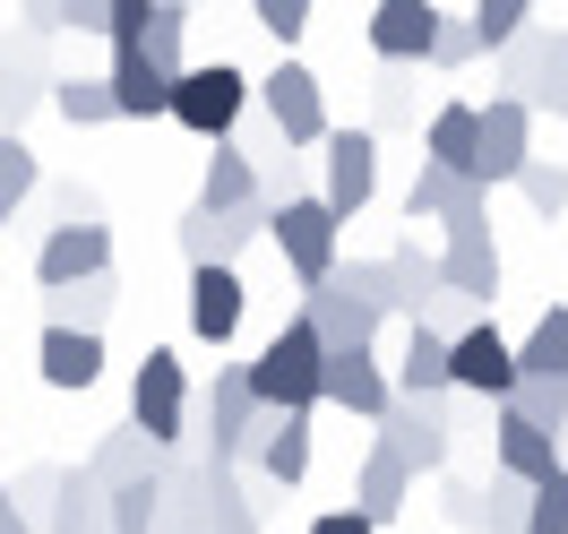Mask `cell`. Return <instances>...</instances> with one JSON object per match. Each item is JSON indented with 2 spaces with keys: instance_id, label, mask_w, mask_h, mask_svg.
<instances>
[{
  "instance_id": "cell-47",
  "label": "cell",
  "mask_w": 568,
  "mask_h": 534,
  "mask_svg": "<svg viewBox=\"0 0 568 534\" xmlns=\"http://www.w3.org/2000/svg\"><path fill=\"white\" fill-rule=\"evenodd\" d=\"M483 43H474V18H439V43H430V70H465Z\"/></svg>"
},
{
  "instance_id": "cell-46",
  "label": "cell",
  "mask_w": 568,
  "mask_h": 534,
  "mask_svg": "<svg viewBox=\"0 0 568 534\" xmlns=\"http://www.w3.org/2000/svg\"><path fill=\"white\" fill-rule=\"evenodd\" d=\"M517 190H526L534 215H560V208H568V164H542V155H534L526 173H517Z\"/></svg>"
},
{
  "instance_id": "cell-26",
  "label": "cell",
  "mask_w": 568,
  "mask_h": 534,
  "mask_svg": "<svg viewBox=\"0 0 568 534\" xmlns=\"http://www.w3.org/2000/svg\"><path fill=\"white\" fill-rule=\"evenodd\" d=\"M104 492H130V483H155L164 474V449H146V431H104L95 457H78Z\"/></svg>"
},
{
  "instance_id": "cell-42",
  "label": "cell",
  "mask_w": 568,
  "mask_h": 534,
  "mask_svg": "<svg viewBox=\"0 0 568 534\" xmlns=\"http://www.w3.org/2000/svg\"><path fill=\"white\" fill-rule=\"evenodd\" d=\"M526 27H534V0H483V9H474V43H483V52H508Z\"/></svg>"
},
{
  "instance_id": "cell-9",
  "label": "cell",
  "mask_w": 568,
  "mask_h": 534,
  "mask_svg": "<svg viewBox=\"0 0 568 534\" xmlns=\"http://www.w3.org/2000/svg\"><path fill=\"white\" fill-rule=\"evenodd\" d=\"M267 233H276V250H284V268H293V285H302V293H320L327 276H336V233H345V224L327 215L320 190H311V199H293Z\"/></svg>"
},
{
  "instance_id": "cell-1",
  "label": "cell",
  "mask_w": 568,
  "mask_h": 534,
  "mask_svg": "<svg viewBox=\"0 0 568 534\" xmlns=\"http://www.w3.org/2000/svg\"><path fill=\"white\" fill-rule=\"evenodd\" d=\"M164 534H258V500L242 492V474L173 449L164 457Z\"/></svg>"
},
{
  "instance_id": "cell-28",
  "label": "cell",
  "mask_w": 568,
  "mask_h": 534,
  "mask_svg": "<svg viewBox=\"0 0 568 534\" xmlns=\"http://www.w3.org/2000/svg\"><path fill=\"white\" fill-rule=\"evenodd\" d=\"M258 474H267V483H284V492H293V483H311V414H267V431H258Z\"/></svg>"
},
{
  "instance_id": "cell-44",
  "label": "cell",
  "mask_w": 568,
  "mask_h": 534,
  "mask_svg": "<svg viewBox=\"0 0 568 534\" xmlns=\"http://www.w3.org/2000/svg\"><path fill=\"white\" fill-rule=\"evenodd\" d=\"M526 534H568V465L526 492Z\"/></svg>"
},
{
  "instance_id": "cell-19",
  "label": "cell",
  "mask_w": 568,
  "mask_h": 534,
  "mask_svg": "<svg viewBox=\"0 0 568 534\" xmlns=\"http://www.w3.org/2000/svg\"><path fill=\"white\" fill-rule=\"evenodd\" d=\"M405 215H414V224H448V233H474V224L491 215V199H483L474 181L439 173V164H414V190H405Z\"/></svg>"
},
{
  "instance_id": "cell-20",
  "label": "cell",
  "mask_w": 568,
  "mask_h": 534,
  "mask_svg": "<svg viewBox=\"0 0 568 534\" xmlns=\"http://www.w3.org/2000/svg\"><path fill=\"white\" fill-rule=\"evenodd\" d=\"M36 104H52V70H43V43L18 27V36H0V130L18 139V121Z\"/></svg>"
},
{
  "instance_id": "cell-12",
  "label": "cell",
  "mask_w": 568,
  "mask_h": 534,
  "mask_svg": "<svg viewBox=\"0 0 568 534\" xmlns=\"http://www.w3.org/2000/svg\"><path fill=\"white\" fill-rule=\"evenodd\" d=\"M448 380H457V396H491V405H508L526 371H517V345H508L491 320H474L457 345H448Z\"/></svg>"
},
{
  "instance_id": "cell-3",
  "label": "cell",
  "mask_w": 568,
  "mask_h": 534,
  "mask_svg": "<svg viewBox=\"0 0 568 534\" xmlns=\"http://www.w3.org/2000/svg\"><path fill=\"white\" fill-rule=\"evenodd\" d=\"M258 431H267V414H258V396H250V371L242 362H215V380L199 389V457L224 465V474H242V465L258 457Z\"/></svg>"
},
{
  "instance_id": "cell-36",
  "label": "cell",
  "mask_w": 568,
  "mask_h": 534,
  "mask_svg": "<svg viewBox=\"0 0 568 534\" xmlns=\"http://www.w3.org/2000/svg\"><path fill=\"white\" fill-rule=\"evenodd\" d=\"M250 164H258V208H267V224H276L284 208H293V199H311V190H302V155H293V147H250Z\"/></svg>"
},
{
  "instance_id": "cell-6",
  "label": "cell",
  "mask_w": 568,
  "mask_h": 534,
  "mask_svg": "<svg viewBox=\"0 0 568 534\" xmlns=\"http://www.w3.org/2000/svg\"><path fill=\"white\" fill-rule=\"evenodd\" d=\"M379 449H388L414 483L439 474V465L457 457V414H448V396H423V405H414V396H396L388 414H379Z\"/></svg>"
},
{
  "instance_id": "cell-8",
  "label": "cell",
  "mask_w": 568,
  "mask_h": 534,
  "mask_svg": "<svg viewBox=\"0 0 568 534\" xmlns=\"http://www.w3.org/2000/svg\"><path fill=\"white\" fill-rule=\"evenodd\" d=\"M258 104H267V121H276V139L302 155V147H327V87H320V70L311 61H276V70L258 78Z\"/></svg>"
},
{
  "instance_id": "cell-17",
  "label": "cell",
  "mask_w": 568,
  "mask_h": 534,
  "mask_svg": "<svg viewBox=\"0 0 568 534\" xmlns=\"http://www.w3.org/2000/svg\"><path fill=\"white\" fill-rule=\"evenodd\" d=\"M439 293H457V302H474V311H491V302H499V242H491V224L439 242Z\"/></svg>"
},
{
  "instance_id": "cell-31",
  "label": "cell",
  "mask_w": 568,
  "mask_h": 534,
  "mask_svg": "<svg viewBox=\"0 0 568 534\" xmlns=\"http://www.w3.org/2000/svg\"><path fill=\"white\" fill-rule=\"evenodd\" d=\"M43 534H112V492L87 465H61V500H52V526Z\"/></svg>"
},
{
  "instance_id": "cell-35",
  "label": "cell",
  "mask_w": 568,
  "mask_h": 534,
  "mask_svg": "<svg viewBox=\"0 0 568 534\" xmlns=\"http://www.w3.org/2000/svg\"><path fill=\"white\" fill-rule=\"evenodd\" d=\"M388 285H396V311H414V320H423L430 293H439V250L396 242V250H388Z\"/></svg>"
},
{
  "instance_id": "cell-15",
  "label": "cell",
  "mask_w": 568,
  "mask_h": 534,
  "mask_svg": "<svg viewBox=\"0 0 568 534\" xmlns=\"http://www.w3.org/2000/svg\"><path fill=\"white\" fill-rule=\"evenodd\" d=\"M320 405H336V414H354V423L379 431V414L396 405V380L379 371V354H327V371H320Z\"/></svg>"
},
{
  "instance_id": "cell-41",
  "label": "cell",
  "mask_w": 568,
  "mask_h": 534,
  "mask_svg": "<svg viewBox=\"0 0 568 534\" xmlns=\"http://www.w3.org/2000/svg\"><path fill=\"white\" fill-rule=\"evenodd\" d=\"M112 534H164V474L112 492Z\"/></svg>"
},
{
  "instance_id": "cell-13",
  "label": "cell",
  "mask_w": 568,
  "mask_h": 534,
  "mask_svg": "<svg viewBox=\"0 0 568 534\" xmlns=\"http://www.w3.org/2000/svg\"><path fill=\"white\" fill-rule=\"evenodd\" d=\"M302 320H311V336H320L327 354H371V345H379V328H388V311L327 276L320 293H302Z\"/></svg>"
},
{
  "instance_id": "cell-51",
  "label": "cell",
  "mask_w": 568,
  "mask_h": 534,
  "mask_svg": "<svg viewBox=\"0 0 568 534\" xmlns=\"http://www.w3.org/2000/svg\"><path fill=\"white\" fill-rule=\"evenodd\" d=\"M311 534H379L362 508H327V517H311Z\"/></svg>"
},
{
  "instance_id": "cell-39",
  "label": "cell",
  "mask_w": 568,
  "mask_h": 534,
  "mask_svg": "<svg viewBox=\"0 0 568 534\" xmlns=\"http://www.w3.org/2000/svg\"><path fill=\"white\" fill-rule=\"evenodd\" d=\"M181 36H190V9H181V0H155V9H146V43H139V52L164 78H181V70H190V61H181Z\"/></svg>"
},
{
  "instance_id": "cell-5",
  "label": "cell",
  "mask_w": 568,
  "mask_h": 534,
  "mask_svg": "<svg viewBox=\"0 0 568 534\" xmlns=\"http://www.w3.org/2000/svg\"><path fill=\"white\" fill-rule=\"evenodd\" d=\"M242 112H250V78L233 70V61H199V70H181V78H173V121L190 130V139L224 147Z\"/></svg>"
},
{
  "instance_id": "cell-30",
  "label": "cell",
  "mask_w": 568,
  "mask_h": 534,
  "mask_svg": "<svg viewBox=\"0 0 568 534\" xmlns=\"http://www.w3.org/2000/svg\"><path fill=\"white\" fill-rule=\"evenodd\" d=\"M448 508L465 534H526V483H508V474H491L483 492H457Z\"/></svg>"
},
{
  "instance_id": "cell-27",
  "label": "cell",
  "mask_w": 568,
  "mask_h": 534,
  "mask_svg": "<svg viewBox=\"0 0 568 534\" xmlns=\"http://www.w3.org/2000/svg\"><path fill=\"white\" fill-rule=\"evenodd\" d=\"M474 139H483V104H439L423 121V164H439V173H474Z\"/></svg>"
},
{
  "instance_id": "cell-40",
  "label": "cell",
  "mask_w": 568,
  "mask_h": 534,
  "mask_svg": "<svg viewBox=\"0 0 568 534\" xmlns=\"http://www.w3.org/2000/svg\"><path fill=\"white\" fill-rule=\"evenodd\" d=\"M52 112L78 121V130H95V121H112V87L104 78H52Z\"/></svg>"
},
{
  "instance_id": "cell-11",
  "label": "cell",
  "mask_w": 568,
  "mask_h": 534,
  "mask_svg": "<svg viewBox=\"0 0 568 534\" xmlns=\"http://www.w3.org/2000/svg\"><path fill=\"white\" fill-rule=\"evenodd\" d=\"M534 164V112L526 104H508V95H491V104H483V139H474V190H483V199H491L499 181H517Z\"/></svg>"
},
{
  "instance_id": "cell-34",
  "label": "cell",
  "mask_w": 568,
  "mask_h": 534,
  "mask_svg": "<svg viewBox=\"0 0 568 534\" xmlns=\"http://www.w3.org/2000/svg\"><path fill=\"white\" fill-rule=\"evenodd\" d=\"M517 371H526V380H568V302H551V311L517 336Z\"/></svg>"
},
{
  "instance_id": "cell-18",
  "label": "cell",
  "mask_w": 568,
  "mask_h": 534,
  "mask_svg": "<svg viewBox=\"0 0 568 534\" xmlns=\"http://www.w3.org/2000/svg\"><path fill=\"white\" fill-rule=\"evenodd\" d=\"M242 311H250L242 268H190V336H199V345H233V336H242Z\"/></svg>"
},
{
  "instance_id": "cell-24",
  "label": "cell",
  "mask_w": 568,
  "mask_h": 534,
  "mask_svg": "<svg viewBox=\"0 0 568 534\" xmlns=\"http://www.w3.org/2000/svg\"><path fill=\"white\" fill-rule=\"evenodd\" d=\"M190 208H199V215H242V208H258V164H250V147H233V139L215 147Z\"/></svg>"
},
{
  "instance_id": "cell-43",
  "label": "cell",
  "mask_w": 568,
  "mask_h": 534,
  "mask_svg": "<svg viewBox=\"0 0 568 534\" xmlns=\"http://www.w3.org/2000/svg\"><path fill=\"white\" fill-rule=\"evenodd\" d=\"M52 500H61V465H27V474H18V483H9V508H18V517H27V526H52Z\"/></svg>"
},
{
  "instance_id": "cell-38",
  "label": "cell",
  "mask_w": 568,
  "mask_h": 534,
  "mask_svg": "<svg viewBox=\"0 0 568 534\" xmlns=\"http://www.w3.org/2000/svg\"><path fill=\"white\" fill-rule=\"evenodd\" d=\"M36 190H43V164H36V147H27V139H9V130H0V224H9V215L27 208Z\"/></svg>"
},
{
  "instance_id": "cell-16",
  "label": "cell",
  "mask_w": 568,
  "mask_h": 534,
  "mask_svg": "<svg viewBox=\"0 0 568 534\" xmlns=\"http://www.w3.org/2000/svg\"><path fill=\"white\" fill-rule=\"evenodd\" d=\"M362 36H371V52H379L388 70H423L430 43H439V9H430V0H379Z\"/></svg>"
},
{
  "instance_id": "cell-48",
  "label": "cell",
  "mask_w": 568,
  "mask_h": 534,
  "mask_svg": "<svg viewBox=\"0 0 568 534\" xmlns=\"http://www.w3.org/2000/svg\"><path fill=\"white\" fill-rule=\"evenodd\" d=\"M146 9H155V0H112V9H104L112 52H139V43H146Z\"/></svg>"
},
{
  "instance_id": "cell-49",
  "label": "cell",
  "mask_w": 568,
  "mask_h": 534,
  "mask_svg": "<svg viewBox=\"0 0 568 534\" xmlns=\"http://www.w3.org/2000/svg\"><path fill=\"white\" fill-rule=\"evenodd\" d=\"M388 121H414V70H388V87H379V130Z\"/></svg>"
},
{
  "instance_id": "cell-37",
  "label": "cell",
  "mask_w": 568,
  "mask_h": 534,
  "mask_svg": "<svg viewBox=\"0 0 568 534\" xmlns=\"http://www.w3.org/2000/svg\"><path fill=\"white\" fill-rule=\"evenodd\" d=\"M499 414H517V423H534V431L560 440L568 431V380H517V396H508Z\"/></svg>"
},
{
  "instance_id": "cell-22",
  "label": "cell",
  "mask_w": 568,
  "mask_h": 534,
  "mask_svg": "<svg viewBox=\"0 0 568 534\" xmlns=\"http://www.w3.org/2000/svg\"><path fill=\"white\" fill-rule=\"evenodd\" d=\"M491 474H508V483H551L560 474V440L551 431H534V423H517V414H499V431H491Z\"/></svg>"
},
{
  "instance_id": "cell-32",
  "label": "cell",
  "mask_w": 568,
  "mask_h": 534,
  "mask_svg": "<svg viewBox=\"0 0 568 534\" xmlns=\"http://www.w3.org/2000/svg\"><path fill=\"white\" fill-rule=\"evenodd\" d=\"M388 380H396V396H414V405H423V396H457V380H448V336H439V328H414V336H405V362H396Z\"/></svg>"
},
{
  "instance_id": "cell-21",
  "label": "cell",
  "mask_w": 568,
  "mask_h": 534,
  "mask_svg": "<svg viewBox=\"0 0 568 534\" xmlns=\"http://www.w3.org/2000/svg\"><path fill=\"white\" fill-rule=\"evenodd\" d=\"M267 233V208H242V215H181V259L190 268H242V250Z\"/></svg>"
},
{
  "instance_id": "cell-14",
  "label": "cell",
  "mask_w": 568,
  "mask_h": 534,
  "mask_svg": "<svg viewBox=\"0 0 568 534\" xmlns=\"http://www.w3.org/2000/svg\"><path fill=\"white\" fill-rule=\"evenodd\" d=\"M87 276H112V224H52L36 242V285L70 293Z\"/></svg>"
},
{
  "instance_id": "cell-7",
  "label": "cell",
  "mask_w": 568,
  "mask_h": 534,
  "mask_svg": "<svg viewBox=\"0 0 568 534\" xmlns=\"http://www.w3.org/2000/svg\"><path fill=\"white\" fill-rule=\"evenodd\" d=\"M499 78H508V104L568 112V27H526L499 52Z\"/></svg>"
},
{
  "instance_id": "cell-10",
  "label": "cell",
  "mask_w": 568,
  "mask_h": 534,
  "mask_svg": "<svg viewBox=\"0 0 568 534\" xmlns=\"http://www.w3.org/2000/svg\"><path fill=\"white\" fill-rule=\"evenodd\" d=\"M320 199L327 215L345 224L379 199V130H327V155H320Z\"/></svg>"
},
{
  "instance_id": "cell-25",
  "label": "cell",
  "mask_w": 568,
  "mask_h": 534,
  "mask_svg": "<svg viewBox=\"0 0 568 534\" xmlns=\"http://www.w3.org/2000/svg\"><path fill=\"white\" fill-rule=\"evenodd\" d=\"M405 500H414V474H405V465L371 440V449H362V465H354V508L371 517V526H396V517H405Z\"/></svg>"
},
{
  "instance_id": "cell-53",
  "label": "cell",
  "mask_w": 568,
  "mask_h": 534,
  "mask_svg": "<svg viewBox=\"0 0 568 534\" xmlns=\"http://www.w3.org/2000/svg\"><path fill=\"white\" fill-rule=\"evenodd\" d=\"M0 492H9V483H0Z\"/></svg>"
},
{
  "instance_id": "cell-33",
  "label": "cell",
  "mask_w": 568,
  "mask_h": 534,
  "mask_svg": "<svg viewBox=\"0 0 568 534\" xmlns=\"http://www.w3.org/2000/svg\"><path fill=\"white\" fill-rule=\"evenodd\" d=\"M112 302H121V276H87L70 293H43V328H78V336H104Z\"/></svg>"
},
{
  "instance_id": "cell-4",
  "label": "cell",
  "mask_w": 568,
  "mask_h": 534,
  "mask_svg": "<svg viewBox=\"0 0 568 534\" xmlns=\"http://www.w3.org/2000/svg\"><path fill=\"white\" fill-rule=\"evenodd\" d=\"M130 431H146V449H164V457H173L181 431H190V371L164 345H146V362L130 371Z\"/></svg>"
},
{
  "instance_id": "cell-45",
  "label": "cell",
  "mask_w": 568,
  "mask_h": 534,
  "mask_svg": "<svg viewBox=\"0 0 568 534\" xmlns=\"http://www.w3.org/2000/svg\"><path fill=\"white\" fill-rule=\"evenodd\" d=\"M250 18H258V27H267V36L284 43V61H293V43L311 36V18H320V9H311V0H258Z\"/></svg>"
},
{
  "instance_id": "cell-2",
  "label": "cell",
  "mask_w": 568,
  "mask_h": 534,
  "mask_svg": "<svg viewBox=\"0 0 568 534\" xmlns=\"http://www.w3.org/2000/svg\"><path fill=\"white\" fill-rule=\"evenodd\" d=\"M250 371V396H258V414H311L320 405V371H327V345L311 336V320L293 311V320L267 336V354L242 362Z\"/></svg>"
},
{
  "instance_id": "cell-52",
  "label": "cell",
  "mask_w": 568,
  "mask_h": 534,
  "mask_svg": "<svg viewBox=\"0 0 568 534\" xmlns=\"http://www.w3.org/2000/svg\"><path fill=\"white\" fill-rule=\"evenodd\" d=\"M0 534H36L27 517H18V508H9V492H0Z\"/></svg>"
},
{
  "instance_id": "cell-29",
  "label": "cell",
  "mask_w": 568,
  "mask_h": 534,
  "mask_svg": "<svg viewBox=\"0 0 568 534\" xmlns=\"http://www.w3.org/2000/svg\"><path fill=\"white\" fill-rule=\"evenodd\" d=\"M36 362H43V380H52V389H95V380H104V336H78V328H43Z\"/></svg>"
},
{
  "instance_id": "cell-23",
  "label": "cell",
  "mask_w": 568,
  "mask_h": 534,
  "mask_svg": "<svg viewBox=\"0 0 568 534\" xmlns=\"http://www.w3.org/2000/svg\"><path fill=\"white\" fill-rule=\"evenodd\" d=\"M112 121H164L173 112V78L155 70L146 52H112Z\"/></svg>"
},
{
  "instance_id": "cell-50",
  "label": "cell",
  "mask_w": 568,
  "mask_h": 534,
  "mask_svg": "<svg viewBox=\"0 0 568 534\" xmlns=\"http://www.w3.org/2000/svg\"><path fill=\"white\" fill-rule=\"evenodd\" d=\"M61 27H78V36H104V0H61Z\"/></svg>"
}]
</instances>
